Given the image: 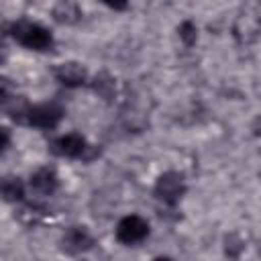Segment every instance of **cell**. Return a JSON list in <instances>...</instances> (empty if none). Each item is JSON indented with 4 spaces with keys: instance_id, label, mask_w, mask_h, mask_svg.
Returning a JSON list of instances; mask_svg holds the SVG:
<instances>
[{
    "instance_id": "obj_1",
    "label": "cell",
    "mask_w": 261,
    "mask_h": 261,
    "mask_svg": "<svg viewBox=\"0 0 261 261\" xmlns=\"http://www.w3.org/2000/svg\"><path fill=\"white\" fill-rule=\"evenodd\" d=\"M8 35L16 43H20L22 47L33 49V51H49L53 47V35L49 33V29H45L39 22L27 20V18L12 22L8 27Z\"/></svg>"
},
{
    "instance_id": "obj_11",
    "label": "cell",
    "mask_w": 261,
    "mask_h": 261,
    "mask_svg": "<svg viewBox=\"0 0 261 261\" xmlns=\"http://www.w3.org/2000/svg\"><path fill=\"white\" fill-rule=\"evenodd\" d=\"M92 88H94V92L100 94L104 100H110V98L114 96V90H116V86H114V77H110L106 71H102V73H98V75L94 77Z\"/></svg>"
},
{
    "instance_id": "obj_4",
    "label": "cell",
    "mask_w": 261,
    "mask_h": 261,
    "mask_svg": "<svg viewBox=\"0 0 261 261\" xmlns=\"http://www.w3.org/2000/svg\"><path fill=\"white\" fill-rule=\"evenodd\" d=\"M149 222L139 216V214H126L118 220L116 224V241L122 243V245H137V243H143L147 237H149Z\"/></svg>"
},
{
    "instance_id": "obj_13",
    "label": "cell",
    "mask_w": 261,
    "mask_h": 261,
    "mask_svg": "<svg viewBox=\"0 0 261 261\" xmlns=\"http://www.w3.org/2000/svg\"><path fill=\"white\" fill-rule=\"evenodd\" d=\"M10 128H6V126H0V153H4L6 151V147L10 145Z\"/></svg>"
},
{
    "instance_id": "obj_14",
    "label": "cell",
    "mask_w": 261,
    "mask_h": 261,
    "mask_svg": "<svg viewBox=\"0 0 261 261\" xmlns=\"http://www.w3.org/2000/svg\"><path fill=\"white\" fill-rule=\"evenodd\" d=\"M10 90H12V84H10L6 77L0 75V102L6 100V98L10 96Z\"/></svg>"
},
{
    "instance_id": "obj_3",
    "label": "cell",
    "mask_w": 261,
    "mask_h": 261,
    "mask_svg": "<svg viewBox=\"0 0 261 261\" xmlns=\"http://www.w3.org/2000/svg\"><path fill=\"white\" fill-rule=\"evenodd\" d=\"M184 194H186V181L184 175L177 171H165L163 175H159L153 188V196L165 206H175Z\"/></svg>"
},
{
    "instance_id": "obj_15",
    "label": "cell",
    "mask_w": 261,
    "mask_h": 261,
    "mask_svg": "<svg viewBox=\"0 0 261 261\" xmlns=\"http://www.w3.org/2000/svg\"><path fill=\"white\" fill-rule=\"evenodd\" d=\"M102 2L110 8H114V10H124L126 4H128V0H102Z\"/></svg>"
},
{
    "instance_id": "obj_6",
    "label": "cell",
    "mask_w": 261,
    "mask_h": 261,
    "mask_svg": "<svg viewBox=\"0 0 261 261\" xmlns=\"http://www.w3.org/2000/svg\"><path fill=\"white\" fill-rule=\"evenodd\" d=\"M55 80L65 88H80L88 82V69L77 61H63L53 67Z\"/></svg>"
},
{
    "instance_id": "obj_7",
    "label": "cell",
    "mask_w": 261,
    "mask_h": 261,
    "mask_svg": "<svg viewBox=\"0 0 261 261\" xmlns=\"http://www.w3.org/2000/svg\"><path fill=\"white\" fill-rule=\"evenodd\" d=\"M61 247L67 251V253H84V251H90L94 247V237L90 234V230L86 226H69L61 239Z\"/></svg>"
},
{
    "instance_id": "obj_8",
    "label": "cell",
    "mask_w": 261,
    "mask_h": 261,
    "mask_svg": "<svg viewBox=\"0 0 261 261\" xmlns=\"http://www.w3.org/2000/svg\"><path fill=\"white\" fill-rule=\"evenodd\" d=\"M31 188L43 196L53 194L59 188V177L53 167H39L35 173H31Z\"/></svg>"
},
{
    "instance_id": "obj_10",
    "label": "cell",
    "mask_w": 261,
    "mask_h": 261,
    "mask_svg": "<svg viewBox=\"0 0 261 261\" xmlns=\"http://www.w3.org/2000/svg\"><path fill=\"white\" fill-rule=\"evenodd\" d=\"M82 16V10L77 8V4H73L71 0H61L55 8H53V18L59 24H73L77 22Z\"/></svg>"
},
{
    "instance_id": "obj_2",
    "label": "cell",
    "mask_w": 261,
    "mask_h": 261,
    "mask_svg": "<svg viewBox=\"0 0 261 261\" xmlns=\"http://www.w3.org/2000/svg\"><path fill=\"white\" fill-rule=\"evenodd\" d=\"M12 118L29 124V126H35V128H45V130H51L55 128L61 118H63V108L57 104V102H45V104H35V106H27L22 112L18 114H12Z\"/></svg>"
},
{
    "instance_id": "obj_5",
    "label": "cell",
    "mask_w": 261,
    "mask_h": 261,
    "mask_svg": "<svg viewBox=\"0 0 261 261\" xmlns=\"http://www.w3.org/2000/svg\"><path fill=\"white\" fill-rule=\"evenodd\" d=\"M51 153L59 157H69V159H86V153L90 151V145L82 133H67L57 137L51 143Z\"/></svg>"
},
{
    "instance_id": "obj_9",
    "label": "cell",
    "mask_w": 261,
    "mask_h": 261,
    "mask_svg": "<svg viewBox=\"0 0 261 261\" xmlns=\"http://www.w3.org/2000/svg\"><path fill=\"white\" fill-rule=\"evenodd\" d=\"M24 181L18 175H0V198L4 202L16 204L24 200Z\"/></svg>"
},
{
    "instance_id": "obj_12",
    "label": "cell",
    "mask_w": 261,
    "mask_h": 261,
    "mask_svg": "<svg viewBox=\"0 0 261 261\" xmlns=\"http://www.w3.org/2000/svg\"><path fill=\"white\" fill-rule=\"evenodd\" d=\"M177 33H179V39L184 41V45H186V47H192V45L196 43L198 29H196V24H194L192 20H184V22L179 24Z\"/></svg>"
}]
</instances>
